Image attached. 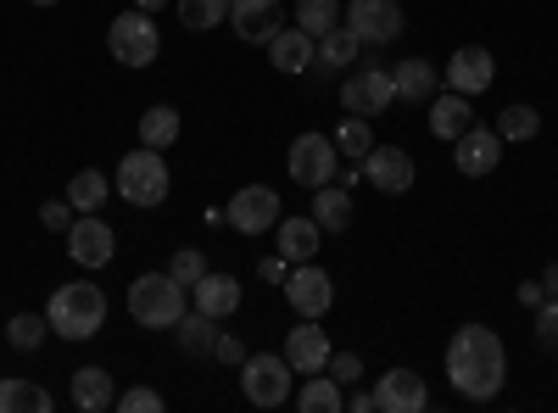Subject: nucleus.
Returning <instances> with one entry per match:
<instances>
[{"mask_svg": "<svg viewBox=\"0 0 558 413\" xmlns=\"http://www.w3.org/2000/svg\"><path fill=\"white\" fill-rule=\"evenodd\" d=\"M257 274H263L268 286H286V274H291V263H286V257H263V263H257Z\"/></svg>", "mask_w": 558, "mask_h": 413, "instance_id": "obj_43", "label": "nucleus"}, {"mask_svg": "<svg viewBox=\"0 0 558 413\" xmlns=\"http://www.w3.org/2000/svg\"><path fill=\"white\" fill-rule=\"evenodd\" d=\"M134 7H140V12H151V17H157L162 7H173V0H134Z\"/></svg>", "mask_w": 558, "mask_h": 413, "instance_id": "obj_47", "label": "nucleus"}, {"mask_svg": "<svg viewBox=\"0 0 558 413\" xmlns=\"http://www.w3.org/2000/svg\"><path fill=\"white\" fill-rule=\"evenodd\" d=\"M34 7H57V0H34Z\"/></svg>", "mask_w": 558, "mask_h": 413, "instance_id": "obj_48", "label": "nucleus"}, {"mask_svg": "<svg viewBox=\"0 0 558 413\" xmlns=\"http://www.w3.org/2000/svg\"><path fill=\"white\" fill-rule=\"evenodd\" d=\"M341 23H347L363 45H391V39H402V28H408L402 0H352V7H341Z\"/></svg>", "mask_w": 558, "mask_h": 413, "instance_id": "obj_9", "label": "nucleus"}, {"mask_svg": "<svg viewBox=\"0 0 558 413\" xmlns=\"http://www.w3.org/2000/svg\"><path fill=\"white\" fill-rule=\"evenodd\" d=\"M341 107H347V118H368V123H375L380 112H391V107H397L391 68H380V62L352 68V73L341 78Z\"/></svg>", "mask_w": 558, "mask_h": 413, "instance_id": "obj_6", "label": "nucleus"}, {"mask_svg": "<svg viewBox=\"0 0 558 413\" xmlns=\"http://www.w3.org/2000/svg\"><path fill=\"white\" fill-rule=\"evenodd\" d=\"M536 134H542V112H536V107L514 101V107L497 112V141H502V146H525V141H536Z\"/></svg>", "mask_w": 558, "mask_h": 413, "instance_id": "obj_30", "label": "nucleus"}, {"mask_svg": "<svg viewBox=\"0 0 558 413\" xmlns=\"http://www.w3.org/2000/svg\"><path fill=\"white\" fill-rule=\"evenodd\" d=\"M324 375H330L336 386H357V380H363V357H357V352H330Z\"/></svg>", "mask_w": 558, "mask_h": 413, "instance_id": "obj_39", "label": "nucleus"}, {"mask_svg": "<svg viewBox=\"0 0 558 413\" xmlns=\"http://www.w3.org/2000/svg\"><path fill=\"white\" fill-rule=\"evenodd\" d=\"M45 318H51V330L62 341H89V336H101V325H107V291L89 286V280H68V286L51 291Z\"/></svg>", "mask_w": 558, "mask_h": 413, "instance_id": "obj_2", "label": "nucleus"}, {"mask_svg": "<svg viewBox=\"0 0 558 413\" xmlns=\"http://www.w3.org/2000/svg\"><path fill=\"white\" fill-rule=\"evenodd\" d=\"M213 357H218V363H229V369H241V363H246L252 352H246V341H241V336H229V330H223V336H218V347H213Z\"/></svg>", "mask_w": 558, "mask_h": 413, "instance_id": "obj_42", "label": "nucleus"}, {"mask_svg": "<svg viewBox=\"0 0 558 413\" xmlns=\"http://www.w3.org/2000/svg\"><path fill=\"white\" fill-rule=\"evenodd\" d=\"M107 51H112V62H123V68H151V62L162 57V34H157L151 12H140V7L118 12L112 28H107Z\"/></svg>", "mask_w": 558, "mask_h": 413, "instance_id": "obj_5", "label": "nucleus"}, {"mask_svg": "<svg viewBox=\"0 0 558 413\" xmlns=\"http://www.w3.org/2000/svg\"><path fill=\"white\" fill-rule=\"evenodd\" d=\"M68 257L78 268H107L118 257V235H112V223L101 212H78L73 229H68Z\"/></svg>", "mask_w": 558, "mask_h": 413, "instance_id": "obj_11", "label": "nucleus"}, {"mask_svg": "<svg viewBox=\"0 0 558 413\" xmlns=\"http://www.w3.org/2000/svg\"><path fill=\"white\" fill-rule=\"evenodd\" d=\"M357 51H363V39H357L347 23H336L330 34L313 39V68H307V73H352Z\"/></svg>", "mask_w": 558, "mask_h": 413, "instance_id": "obj_19", "label": "nucleus"}, {"mask_svg": "<svg viewBox=\"0 0 558 413\" xmlns=\"http://www.w3.org/2000/svg\"><path fill=\"white\" fill-rule=\"evenodd\" d=\"M218 318H207L202 307H191V313H184L179 318V325H173V341H179V352H191V357H213V347H218Z\"/></svg>", "mask_w": 558, "mask_h": 413, "instance_id": "obj_26", "label": "nucleus"}, {"mask_svg": "<svg viewBox=\"0 0 558 413\" xmlns=\"http://www.w3.org/2000/svg\"><path fill=\"white\" fill-rule=\"evenodd\" d=\"M447 380L458 397L470 402H492L508 380V347L497 330L486 325H463L452 341H447Z\"/></svg>", "mask_w": 558, "mask_h": 413, "instance_id": "obj_1", "label": "nucleus"}, {"mask_svg": "<svg viewBox=\"0 0 558 413\" xmlns=\"http://www.w3.org/2000/svg\"><path fill=\"white\" fill-rule=\"evenodd\" d=\"M229 223L241 229V235H268V229L279 223V191L274 185H246L229 196Z\"/></svg>", "mask_w": 558, "mask_h": 413, "instance_id": "obj_12", "label": "nucleus"}, {"mask_svg": "<svg viewBox=\"0 0 558 413\" xmlns=\"http://www.w3.org/2000/svg\"><path fill=\"white\" fill-rule=\"evenodd\" d=\"M542 296H547V291H542V280H525V286H520V302H525V307H536Z\"/></svg>", "mask_w": 558, "mask_h": 413, "instance_id": "obj_45", "label": "nucleus"}, {"mask_svg": "<svg viewBox=\"0 0 558 413\" xmlns=\"http://www.w3.org/2000/svg\"><path fill=\"white\" fill-rule=\"evenodd\" d=\"M268 62L279 68V73H307L313 68V34H302V28H279L274 39H268Z\"/></svg>", "mask_w": 558, "mask_h": 413, "instance_id": "obj_24", "label": "nucleus"}, {"mask_svg": "<svg viewBox=\"0 0 558 413\" xmlns=\"http://www.w3.org/2000/svg\"><path fill=\"white\" fill-rule=\"evenodd\" d=\"M330 141H336V151H341V157L363 162L368 151H375V129H368V118H341V129L330 134Z\"/></svg>", "mask_w": 558, "mask_h": 413, "instance_id": "obj_36", "label": "nucleus"}, {"mask_svg": "<svg viewBox=\"0 0 558 413\" xmlns=\"http://www.w3.org/2000/svg\"><path fill=\"white\" fill-rule=\"evenodd\" d=\"M497 162H502V141H497V129H463L458 141H452V168L463 173V179H486V173H497Z\"/></svg>", "mask_w": 558, "mask_h": 413, "instance_id": "obj_14", "label": "nucleus"}, {"mask_svg": "<svg viewBox=\"0 0 558 413\" xmlns=\"http://www.w3.org/2000/svg\"><path fill=\"white\" fill-rule=\"evenodd\" d=\"M291 17H296L302 34L318 39V34H330V28L341 23V0H296V12H291Z\"/></svg>", "mask_w": 558, "mask_h": 413, "instance_id": "obj_35", "label": "nucleus"}, {"mask_svg": "<svg viewBox=\"0 0 558 413\" xmlns=\"http://www.w3.org/2000/svg\"><path fill=\"white\" fill-rule=\"evenodd\" d=\"M347 408H352V413H375V391H352Z\"/></svg>", "mask_w": 558, "mask_h": 413, "instance_id": "obj_44", "label": "nucleus"}, {"mask_svg": "<svg viewBox=\"0 0 558 413\" xmlns=\"http://www.w3.org/2000/svg\"><path fill=\"white\" fill-rule=\"evenodd\" d=\"M542 291H547V296H558V263H547V274H542Z\"/></svg>", "mask_w": 558, "mask_h": 413, "instance_id": "obj_46", "label": "nucleus"}, {"mask_svg": "<svg viewBox=\"0 0 558 413\" xmlns=\"http://www.w3.org/2000/svg\"><path fill=\"white\" fill-rule=\"evenodd\" d=\"M536 347L542 352H558V296H542L536 302Z\"/></svg>", "mask_w": 558, "mask_h": 413, "instance_id": "obj_37", "label": "nucleus"}, {"mask_svg": "<svg viewBox=\"0 0 558 413\" xmlns=\"http://www.w3.org/2000/svg\"><path fill=\"white\" fill-rule=\"evenodd\" d=\"M286 168L302 191H318V185H336V173H341V151L330 134H296L291 151H286Z\"/></svg>", "mask_w": 558, "mask_h": 413, "instance_id": "obj_8", "label": "nucleus"}, {"mask_svg": "<svg viewBox=\"0 0 558 413\" xmlns=\"http://www.w3.org/2000/svg\"><path fill=\"white\" fill-rule=\"evenodd\" d=\"M51 408H57V397L45 391V386H34L23 375L0 380V413H51Z\"/></svg>", "mask_w": 558, "mask_h": 413, "instance_id": "obj_28", "label": "nucleus"}, {"mask_svg": "<svg viewBox=\"0 0 558 413\" xmlns=\"http://www.w3.org/2000/svg\"><path fill=\"white\" fill-rule=\"evenodd\" d=\"M291 402H296L302 413H341V408H347L341 386H336L330 375H324V369H318V375H307V386H302V391H296Z\"/></svg>", "mask_w": 558, "mask_h": 413, "instance_id": "obj_31", "label": "nucleus"}, {"mask_svg": "<svg viewBox=\"0 0 558 413\" xmlns=\"http://www.w3.org/2000/svg\"><path fill=\"white\" fill-rule=\"evenodd\" d=\"M118 408H123V413H162L168 402H162V391H151V386H134V391L118 397Z\"/></svg>", "mask_w": 558, "mask_h": 413, "instance_id": "obj_41", "label": "nucleus"}, {"mask_svg": "<svg viewBox=\"0 0 558 413\" xmlns=\"http://www.w3.org/2000/svg\"><path fill=\"white\" fill-rule=\"evenodd\" d=\"M330 330H318V318H302V325L286 336V363L296 375H318L324 363H330Z\"/></svg>", "mask_w": 558, "mask_h": 413, "instance_id": "obj_17", "label": "nucleus"}, {"mask_svg": "<svg viewBox=\"0 0 558 413\" xmlns=\"http://www.w3.org/2000/svg\"><path fill=\"white\" fill-rule=\"evenodd\" d=\"M173 7H179V23L191 34H207V28L229 23V0H173Z\"/></svg>", "mask_w": 558, "mask_h": 413, "instance_id": "obj_34", "label": "nucleus"}, {"mask_svg": "<svg viewBox=\"0 0 558 413\" xmlns=\"http://www.w3.org/2000/svg\"><path fill=\"white\" fill-rule=\"evenodd\" d=\"M391 84H397V101L430 107V101H436V84H441V73H436V62H425V57H402V62L391 68Z\"/></svg>", "mask_w": 558, "mask_h": 413, "instance_id": "obj_20", "label": "nucleus"}, {"mask_svg": "<svg viewBox=\"0 0 558 413\" xmlns=\"http://www.w3.org/2000/svg\"><path fill=\"white\" fill-rule=\"evenodd\" d=\"M274 229H279V257L286 263H313L318 246H324V229L313 223V212L307 218H279Z\"/></svg>", "mask_w": 558, "mask_h": 413, "instance_id": "obj_22", "label": "nucleus"}, {"mask_svg": "<svg viewBox=\"0 0 558 413\" xmlns=\"http://www.w3.org/2000/svg\"><path fill=\"white\" fill-rule=\"evenodd\" d=\"M291 363H286V352H252L246 363H241V391H246V402L252 408H286L296 391H291Z\"/></svg>", "mask_w": 558, "mask_h": 413, "instance_id": "obj_7", "label": "nucleus"}, {"mask_svg": "<svg viewBox=\"0 0 558 413\" xmlns=\"http://www.w3.org/2000/svg\"><path fill=\"white\" fill-rule=\"evenodd\" d=\"M229 28L246 45H268L286 28V12H279V0H229Z\"/></svg>", "mask_w": 558, "mask_h": 413, "instance_id": "obj_16", "label": "nucleus"}, {"mask_svg": "<svg viewBox=\"0 0 558 413\" xmlns=\"http://www.w3.org/2000/svg\"><path fill=\"white\" fill-rule=\"evenodd\" d=\"M118 196L129 202V207H162L168 202V162H162V151H151V146H140V151H123V162H118Z\"/></svg>", "mask_w": 558, "mask_h": 413, "instance_id": "obj_4", "label": "nucleus"}, {"mask_svg": "<svg viewBox=\"0 0 558 413\" xmlns=\"http://www.w3.org/2000/svg\"><path fill=\"white\" fill-rule=\"evenodd\" d=\"M107 196H112V179H107L101 168H78V173L68 179V202H73V212H101Z\"/></svg>", "mask_w": 558, "mask_h": 413, "instance_id": "obj_29", "label": "nucleus"}, {"mask_svg": "<svg viewBox=\"0 0 558 413\" xmlns=\"http://www.w3.org/2000/svg\"><path fill=\"white\" fill-rule=\"evenodd\" d=\"M463 129H475V107H470V96H458V89L436 96V101H430V134L452 146Z\"/></svg>", "mask_w": 558, "mask_h": 413, "instance_id": "obj_23", "label": "nucleus"}, {"mask_svg": "<svg viewBox=\"0 0 558 413\" xmlns=\"http://www.w3.org/2000/svg\"><path fill=\"white\" fill-rule=\"evenodd\" d=\"M191 313V296H184V286L173 280V274H140V280H129V318L146 330H173L179 318Z\"/></svg>", "mask_w": 558, "mask_h": 413, "instance_id": "obj_3", "label": "nucleus"}, {"mask_svg": "<svg viewBox=\"0 0 558 413\" xmlns=\"http://www.w3.org/2000/svg\"><path fill=\"white\" fill-rule=\"evenodd\" d=\"M73 408H84V413H107V408H118L112 375L101 369V363H89V369L73 375Z\"/></svg>", "mask_w": 558, "mask_h": 413, "instance_id": "obj_25", "label": "nucleus"}, {"mask_svg": "<svg viewBox=\"0 0 558 413\" xmlns=\"http://www.w3.org/2000/svg\"><path fill=\"white\" fill-rule=\"evenodd\" d=\"M425 402H430V391L413 369H386L375 386V413H418Z\"/></svg>", "mask_w": 558, "mask_h": 413, "instance_id": "obj_18", "label": "nucleus"}, {"mask_svg": "<svg viewBox=\"0 0 558 413\" xmlns=\"http://www.w3.org/2000/svg\"><path fill=\"white\" fill-rule=\"evenodd\" d=\"M173 141H179V112L173 107H146V112H140V146L168 151Z\"/></svg>", "mask_w": 558, "mask_h": 413, "instance_id": "obj_32", "label": "nucleus"}, {"mask_svg": "<svg viewBox=\"0 0 558 413\" xmlns=\"http://www.w3.org/2000/svg\"><path fill=\"white\" fill-rule=\"evenodd\" d=\"M492 78H497V62H492L486 45H458L447 57V89H458V96H470V101L486 96Z\"/></svg>", "mask_w": 558, "mask_h": 413, "instance_id": "obj_13", "label": "nucleus"}, {"mask_svg": "<svg viewBox=\"0 0 558 413\" xmlns=\"http://www.w3.org/2000/svg\"><path fill=\"white\" fill-rule=\"evenodd\" d=\"M286 302L296 307V318H324L336 307V280L318 263H291L286 274Z\"/></svg>", "mask_w": 558, "mask_h": 413, "instance_id": "obj_10", "label": "nucleus"}, {"mask_svg": "<svg viewBox=\"0 0 558 413\" xmlns=\"http://www.w3.org/2000/svg\"><path fill=\"white\" fill-rule=\"evenodd\" d=\"M73 218H78V212H73V202H68V196H57V202H45V207H39V223L51 229V235H68Z\"/></svg>", "mask_w": 558, "mask_h": 413, "instance_id": "obj_40", "label": "nucleus"}, {"mask_svg": "<svg viewBox=\"0 0 558 413\" xmlns=\"http://www.w3.org/2000/svg\"><path fill=\"white\" fill-rule=\"evenodd\" d=\"M45 336H51V318H45V313H17V318H7V347H12V352H39Z\"/></svg>", "mask_w": 558, "mask_h": 413, "instance_id": "obj_33", "label": "nucleus"}, {"mask_svg": "<svg viewBox=\"0 0 558 413\" xmlns=\"http://www.w3.org/2000/svg\"><path fill=\"white\" fill-rule=\"evenodd\" d=\"M191 302L207 313V318H229V313H235L241 307V280H235V274H202V280L191 286Z\"/></svg>", "mask_w": 558, "mask_h": 413, "instance_id": "obj_21", "label": "nucleus"}, {"mask_svg": "<svg viewBox=\"0 0 558 413\" xmlns=\"http://www.w3.org/2000/svg\"><path fill=\"white\" fill-rule=\"evenodd\" d=\"M363 179H368L380 196H408V191H413V151H402V146H375V151L363 157Z\"/></svg>", "mask_w": 558, "mask_h": 413, "instance_id": "obj_15", "label": "nucleus"}, {"mask_svg": "<svg viewBox=\"0 0 558 413\" xmlns=\"http://www.w3.org/2000/svg\"><path fill=\"white\" fill-rule=\"evenodd\" d=\"M168 274H173V280H179L184 291H191V286L202 280V274H207V257H202L196 246H184V252H173V263H168Z\"/></svg>", "mask_w": 558, "mask_h": 413, "instance_id": "obj_38", "label": "nucleus"}, {"mask_svg": "<svg viewBox=\"0 0 558 413\" xmlns=\"http://www.w3.org/2000/svg\"><path fill=\"white\" fill-rule=\"evenodd\" d=\"M313 223L324 229V235L352 229V196H347V185H318L313 191Z\"/></svg>", "mask_w": 558, "mask_h": 413, "instance_id": "obj_27", "label": "nucleus"}]
</instances>
